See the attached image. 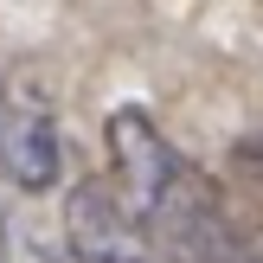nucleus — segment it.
Wrapping results in <instances>:
<instances>
[{
  "instance_id": "f257e3e1",
  "label": "nucleus",
  "mask_w": 263,
  "mask_h": 263,
  "mask_svg": "<svg viewBox=\"0 0 263 263\" xmlns=\"http://www.w3.org/2000/svg\"><path fill=\"white\" fill-rule=\"evenodd\" d=\"M103 141H109V174H116L109 193L161 251H174L180 263H257L225 193L154 128V116L116 109L103 122Z\"/></svg>"
},
{
  "instance_id": "7ed1b4c3",
  "label": "nucleus",
  "mask_w": 263,
  "mask_h": 263,
  "mask_svg": "<svg viewBox=\"0 0 263 263\" xmlns=\"http://www.w3.org/2000/svg\"><path fill=\"white\" fill-rule=\"evenodd\" d=\"M58 167H64V154H58L51 116L0 84V174L26 193H45V186H58Z\"/></svg>"
},
{
  "instance_id": "f03ea898",
  "label": "nucleus",
  "mask_w": 263,
  "mask_h": 263,
  "mask_svg": "<svg viewBox=\"0 0 263 263\" xmlns=\"http://www.w3.org/2000/svg\"><path fill=\"white\" fill-rule=\"evenodd\" d=\"M64 231H71V251L84 263H180L122 212V199L109 186H90V180L64 199Z\"/></svg>"
}]
</instances>
